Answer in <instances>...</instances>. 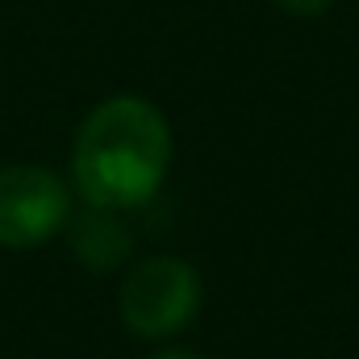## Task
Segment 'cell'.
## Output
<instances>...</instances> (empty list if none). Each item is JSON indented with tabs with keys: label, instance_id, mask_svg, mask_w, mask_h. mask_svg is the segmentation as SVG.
I'll list each match as a JSON object with an SVG mask.
<instances>
[{
	"label": "cell",
	"instance_id": "cell-3",
	"mask_svg": "<svg viewBox=\"0 0 359 359\" xmlns=\"http://www.w3.org/2000/svg\"><path fill=\"white\" fill-rule=\"evenodd\" d=\"M72 217V188L38 163L0 168V247H38Z\"/></svg>",
	"mask_w": 359,
	"mask_h": 359
},
{
	"label": "cell",
	"instance_id": "cell-1",
	"mask_svg": "<svg viewBox=\"0 0 359 359\" xmlns=\"http://www.w3.org/2000/svg\"><path fill=\"white\" fill-rule=\"evenodd\" d=\"M172 163V126L147 96H109L84 117L72 147V180L100 209L147 205Z\"/></svg>",
	"mask_w": 359,
	"mask_h": 359
},
{
	"label": "cell",
	"instance_id": "cell-6",
	"mask_svg": "<svg viewBox=\"0 0 359 359\" xmlns=\"http://www.w3.org/2000/svg\"><path fill=\"white\" fill-rule=\"evenodd\" d=\"M151 359H201V355L188 351V347H163V351H155Z\"/></svg>",
	"mask_w": 359,
	"mask_h": 359
},
{
	"label": "cell",
	"instance_id": "cell-5",
	"mask_svg": "<svg viewBox=\"0 0 359 359\" xmlns=\"http://www.w3.org/2000/svg\"><path fill=\"white\" fill-rule=\"evenodd\" d=\"M280 13H288V17H322L334 0H271Z\"/></svg>",
	"mask_w": 359,
	"mask_h": 359
},
{
	"label": "cell",
	"instance_id": "cell-4",
	"mask_svg": "<svg viewBox=\"0 0 359 359\" xmlns=\"http://www.w3.org/2000/svg\"><path fill=\"white\" fill-rule=\"evenodd\" d=\"M63 230L72 234V251L80 255V264L92 271L121 268L134 251V238H130V226L121 222V209L88 205L80 217H67Z\"/></svg>",
	"mask_w": 359,
	"mask_h": 359
},
{
	"label": "cell",
	"instance_id": "cell-2",
	"mask_svg": "<svg viewBox=\"0 0 359 359\" xmlns=\"http://www.w3.org/2000/svg\"><path fill=\"white\" fill-rule=\"evenodd\" d=\"M205 284L180 255H151L126 271L117 292V318L134 339H172L201 309Z\"/></svg>",
	"mask_w": 359,
	"mask_h": 359
}]
</instances>
